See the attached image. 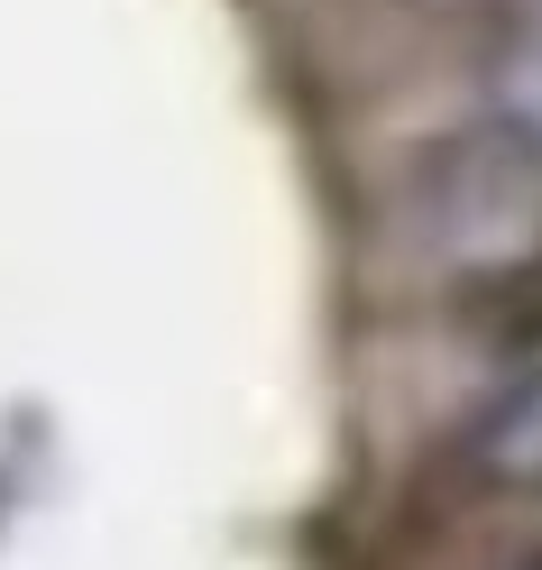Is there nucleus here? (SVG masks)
<instances>
[{"instance_id":"obj_1","label":"nucleus","mask_w":542,"mask_h":570,"mask_svg":"<svg viewBox=\"0 0 542 570\" xmlns=\"http://www.w3.org/2000/svg\"><path fill=\"white\" fill-rule=\"evenodd\" d=\"M479 460L496 479H515V488H542V377L496 396V414L479 423Z\"/></svg>"},{"instance_id":"obj_2","label":"nucleus","mask_w":542,"mask_h":570,"mask_svg":"<svg viewBox=\"0 0 542 570\" xmlns=\"http://www.w3.org/2000/svg\"><path fill=\"white\" fill-rule=\"evenodd\" d=\"M487 92H496V120L515 129L524 148H542V28H524V38L496 56V83Z\"/></svg>"},{"instance_id":"obj_3","label":"nucleus","mask_w":542,"mask_h":570,"mask_svg":"<svg viewBox=\"0 0 542 570\" xmlns=\"http://www.w3.org/2000/svg\"><path fill=\"white\" fill-rule=\"evenodd\" d=\"M524 570H542V561H524Z\"/></svg>"}]
</instances>
